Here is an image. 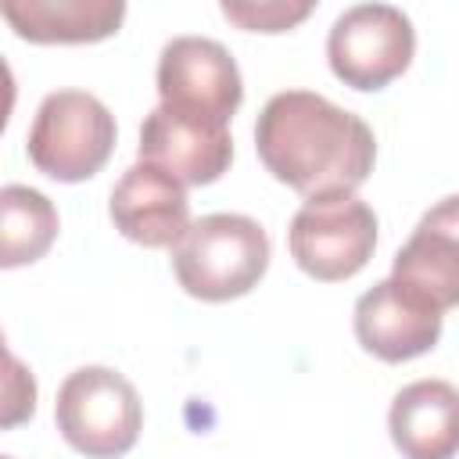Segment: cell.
I'll return each instance as SVG.
<instances>
[{"instance_id":"52a82bcc","label":"cell","mask_w":459,"mask_h":459,"mask_svg":"<svg viewBox=\"0 0 459 459\" xmlns=\"http://www.w3.org/2000/svg\"><path fill=\"white\" fill-rule=\"evenodd\" d=\"M161 108L230 126L244 100V82L233 54L208 36H172L158 54Z\"/></svg>"},{"instance_id":"7c38bea8","label":"cell","mask_w":459,"mask_h":459,"mask_svg":"<svg viewBox=\"0 0 459 459\" xmlns=\"http://www.w3.org/2000/svg\"><path fill=\"white\" fill-rule=\"evenodd\" d=\"M387 430L405 459L459 455V387L448 380H412L387 409Z\"/></svg>"},{"instance_id":"3957f363","label":"cell","mask_w":459,"mask_h":459,"mask_svg":"<svg viewBox=\"0 0 459 459\" xmlns=\"http://www.w3.org/2000/svg\"><path fill=\"white\" fill-rule=\"evenodd\" d=\"M115 136V115L104 100L86 90H54L36 108L25 151L43 176L57 183H82L108 165Z\"/></svg>"},{"instance_id":"8992f818","label":"cell","mask_w":459,"mask_h":459,"mask_svg":"<svg viewBox=\"0 0 459 459\" xmlns=\"http://www.w3.org/2000/svg\"><path fill=\"white\" fill-rule=\"evenodd\" d=\"M416 54V29L394 4H355L326 32L330 72L351 90H384Z\"/></svg>"},{"instance_id":"5bb4252c","label":"cell","mask_w":459,"mask_h":459,"mask_svg":"<svg viewBox=\"0 0 459 459\" xmlns=\"http://www.w3.org/2000/svg\"><path fill=\"white\" fill-rule=\"evenodd\" d=\"M57 237V208L47 194L7 183L0 190V265H29L50 251Z\"/></svg>"},{"instance_id":"2e32d148","label":"cell","mask_w":459,"mask_h":459,"mask_svg":"<svg viewBox=\"0 0 459 459\" xmlns=\"http://www.w3.org/2000/svg\"><path fill=\"white\" fill-rule=\"evenodd\" d=\"M36 409V380L22 369V362L7 351V394H4V427H14L18 420L32 416Z\"/></svg>"},{"instance_id":"30bf717a","label":"cell","mask_w":459,"mask_h":459,"mask_svg":"<svg viewBox=\"0 0 459 459\" xmlns=\"http://www.w3.org/2000/svg\"><path fill=\"white\" fill-rule=\"evenodd\" d=\"M140 161L172 172L183 186H204L230 169L233 136L230 126L201 122L158 104L140 126Z\"/></svg>"},{"instance_id":"277c9868","label":"cell","mask_w":459,"mask_h":459,"mask_svg":"<svg viewBox=\"0 0 459 459\" xmlns=\"http://www.w3.org/2000/svg\"><path fill=\"white\" fill-rule=\"evenodd\" d=\"M54 420L61 437L86 459H118L140 437L143 405L122 373L108 366H82L57 387Z\"/></svg>"},{"instance_id":"5b68a950","label":"cell","mask_w":459,"mask_h":459,"mask_svg":"<svg viewBox=\"0 0 459 459\" xmlns=\"http://www.w3.org/2000/svg\"><path fill=\"white\" fill-rule=\"evenodd\" d=\"M290 258L301 273L323 283L351 280L377 247V215L355 194H330L305 201L287 230Z\"/></svg>"},{"instance_id":"9a60e30c","label":"cell","mask_w":459,"mask_h":459,"mask_svg":"<svg viewBox=\"0 0 459 459\" xmlns=\"http://www.w3.org/2000/svg\"><path fill=\"white\" fill-rule=\"evenodd\" d=\"M312 0H222V14L247 32H287L312 14Z\"/></svg>"},{"instance_id":"7a4b0ae2","label":"cell","mask_w":459,"mask_h":459,"mask_svg":"<svg viewBox=\"0 0 459 459\" xmlns=\"http://www.w3.org/2000/svg\"><path fill=\"white\" fill-rule=\"evenodd\" d=\"M269 269V237L251 215L212 212L190 222L172 247V273L190 298L230 301L247 294Z\"/></svg>"},{"instance_id":"ba28073f","label":"cell","mask_w":459,"mask_h":459,"mask_svg":"<svg viewBox=\"0 0 459 459\" xmlns=\"http://www.w3.org/2000/svg\"><path fill=\"white\" fill-rule=\"evenodd\" d=\"M351 323L359 344L369 355L384 362H409L437 344L445 312L387 276L355 301Z\"/></svg>"},{"instance_id":"e0dca14e","label":"cell","mask_w":459,"mask_h":459,"mask_svg":"<svg viewBox=\"0 0 459 459\" xmlns=\"http://www.w3.org/2000/svg\"><path fill=\"white\" fill-rule=\"evenodd\" d=\"M4 459H11V455H4Z\"/></svg>"},{"instance_id":"8fae6325","label":"cell","mask_w":459,"mask_h":459,"mask_svg":"<svg viewBox=\"0 0 459 459\" xmlns=\"http://www.w3.org/2000/svg\"><path fill=\"white\" fill-rule=\"evenodd\" d=\"M391 280L441 312L459 305V194L423 212L391 262Z\"/></svg>"},{"instance_id":"6da1fadb","label":"cell","mask_w":459,"mask_h":459,"mask_svg":"<svg viewBox=\"0 0 459 459\" xmlns=\"http://www.w3.org/2000/svg\"><path fill=\"white\" fill-rule=\"evenodd\" d=\"M255 151L305 201L355 194L377 161L373 129L312 90H283L265 100L255 122Z\"/></svg>"},{"instance_id":"4fadbf2b","label":"cell","mask_w":459,"mask_h":459,"mask_svg":"<svg viewBox=\"0 0 459 459\" xmlns=\"http://www.w3.org/2000/svg\"><path fill=\"white\" fill-rule=\"evenodd\" d=\"M0 14L29 43H97L118 32L122 0H4Z\"/></svg>"},{"instance_id":"9c48e42d","label":"cell","mask_w":459,"mask_h":459,"mask_svg":"<svg viewBox=\"0 0 459 459\" xmlns=\"http://www.w3.org/2000/svg\"><path fill=\"white\" fill-rule=\"evenodd\" d=\"M108 215H111L115 230L133 244L176 247L183 240V233L190 230L186 186L172 172H165L151 161H136L115 183Z\"/></svg>"}]
</instances>
